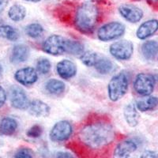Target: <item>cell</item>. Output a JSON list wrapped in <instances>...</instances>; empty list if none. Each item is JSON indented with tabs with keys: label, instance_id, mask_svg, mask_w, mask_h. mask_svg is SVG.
Returning a JSON list of instances; mask_svg holds the SVG:
<instances>
[{
	"label": "cell",
	"instance_id": "cell-1",
	"mask_svg": "<svg viewBox=\"0 0 158 158\" xmlns=\"http://www.w3.org/2000/svg\"><path fill=\"white\" fill-rule=\"evenodd\" d=\"M80 142L91 150H101L114 142L115 132L108 121L96 119L85 124L78 133Z\"/></svg>",
	"mask_w": 158,
	"mask_h": 158
},
{
	"label": "cell",
	"instance_id": "cell-2",
	"mask_svg": "<svg viewBox=\"0 0 158 158\" xmlns=\"http://www.w3.org/2000/svg\"><path fill=\"white\" fill-rule=\"evenodd\" d=\"M100 11L94 2H85L77 6L74 17L76 29L83 34H90L98 23Z\"/></svg>",
	"mask_w": 158,
	"mask_h": 158
},
{
	"label": "cell",
	"instance_id": "cell-3",
	"mask_svg": "<svg viewBox=\"0 0 158 158\" xmlns=\"http://www.w3.org/2000/svg\"><path fill=\"white\" fill-rule=\"evenodd\" d=\"M129 74L126 71H121L111 77L108 85V97L111 101H118L127 94L129 87Z\"/></svg>",
	"mask_w": 158,
	"mask_h": 158
},
{
	"label": "cell",
	"instance_id": "cell-4",
	"mask_svg": "<svg viewBox=\"0 0 158 158\" xmlns=\"http://www.w3.org/2000/svg\"><path fill=\"white\" fill-rule=\"evenodd\" d=\"M126 30L121 22H111L102 25L97 31V37L103 42H108L120 38Z\"/></svg>",
	"mask_w": 158,
	"mask_h": 158
},
{
	"label": "cell",
	"instance_id": "cell-5",
	"mask_svg": "<svg viewBox=\"0 0 158 158\" xmlns=\"http://www.w3.org/2000/svg\"><path fill=\"white\" fill-rule=\"evenodd\" d=\"M67 39L59 35H52L45 40L42 49L51 56H60L66 53Z\"/></svg>",
	"mask_w": 158,
	"mask_h": 158
},
{
	"label": "cell",
	"instance_id": "cell-6",
	"mask_svg": "<svg viewBox=\"0 0 158 158\" xmlns=\"http://www.w3.org/2000/svg\"><path fill=\"white\" fill-rule=\"evenodd\" d=\"M155 84L156 80L153 75L147 73H140L135 77L134 89L138 95L148 97L154 90Z\"/></svg>",
	"mask_w": 158,
	"mask_h": 158
},
{
	"label": "cell",
	"instance_id": "cell-7",
	"mask_svg": "<svg viewBox=\"0 0 158 158\" xmlns=\"http://www.w3.org/2000/svg\"><path fill=\"white\" fill-rule=\"evenodd\" d=\"M109 52L111 56L118 60H129L134 53L133 43L127 40L115 41L110 46Z\"/></svg>",
	"mask_w": 158,
	"mask_h": 158
},
{
	"label": "cell",
	"instance_id": "cell-8",
	"mask_svg": "<svg viewBox=\"0 0 158 158\" xmlns=\"http://www.w3.org/2000/svg\"><path fill=\"white\" fill-rule=\"evenodd\" d=\"M73 133V127L69 121L61 120L52 127L49 136L54 142H62L68 140Z\"/></svg>",
	"mask_w": 158,
	"mask_h": 158
},
{
	"label": "cell",
	"instance_id": "cell-9",
	"mask_svg": "<svg viewBox=\"0 0 158 158\" xmlns=\"http://www.w3.org/2000/svg\"><path fill=\"white\" fill-rule=\"evenodd\" d=\"M10 101L14 108L19 110L28 109L30 103L25 90L17 85L10 89Z\"/></svg>",
	"mask_w": 158,
	"mask_h": 158
},
{
	"label": "cell",
	"instance_id": "cell-10",
	"mask_svg": "<svg viewBox=\"0 0 158 158\" xmlns=\"http://www.w3.org/2000/svg\"><path fill=\"white\" fill-rule=\"evenodd\" d=\"M118 13L130 23H137L143 18V11L133 4H122L118 7Z\"/></svg>",
	"mask_w": 158,
	"mask_h": 158
},
{
	"label": "cell",
	"instance_id": "cell-11",
	"mask_svg": "<svg viewBox=\"0 0 158 158\" xmlns=\"http://www.w3.org/2000/svg\"><path fill=\"white\" fill-rule=\"evenodd\" d=\"M15 78L23 85H31L37 81L38 72L33 67H24L15 72Z\"/></svg>",
	"mask_w": 158,
	"mask_h": 158
},
{
	"label": "cell",
	"instance_id": "cell-12",
	"mask_svg": "<svg viewBox=\"0 0 158 158\" xmlns=\"http://www.w3.org/2000/svg\"><path fill=\"white\" fill-rule=\"evenodd\" d=\"M138 149V146L134 141L124 140L115 146L113 152V158H129L131 153H133Z\"/></svg>",
	"mask_w": 158,
	"mask_h": 158
},
{
	"label": "cell",
	"instance_id": "cell-13",
	"mask_svg": "<svg viewBox=\"0 0 158 158\" xmlns=\"http://www.w3.org/2000/svg\"><path fill=\"white\" fill-rule=\"evenodd\" d=\"M56 71L61 78L68 80L74 77L77 74V67L75 63L69 59H63L57 63Z\"/></svg>",
	"mask_w": 158,
	"mask_h": 158
},
{
	"label": "cell",
	"instance_id": "cell-14",
	"mask_svg": "<svg viewBox=\"0 0 158 158\" xmlns=\"http://www.w3.org/2000/svg\"><path fill=\"white\" fill-rule=\"evenodd\" d=\"M158 30V21L156 19H151L143 22L138 27L136 32V36L138 39L146 40L156 33Z\"/></svg>",
	"mask_w": 158,
	"mask_h": 158
},
{
	"label": "cell",
	"instance_id": "cell-15",
	"mask_svg": "<svg viewBox=\"0 0 158 158\" xmlns=\"http://www.w3.org/2000/svg\"><path fill=\"white\" fill-rule=\"evenodd\" d=\"M29 112L31 115L35 117H47L50 115L51 108L49 105L40 100H34L29 103Z\"/></svg>",
	"mask_w": 158,
	"mask_h": 158
},
{
	"label": "cell",
	"instance_id": "cell-16",
	"mask_svg": "<svg viewBox=\"0 0 158 158\" xmlns=\"http://www.w3.org/2000/svg\"><path fill=\"white\" fill-rule=\"evenodd\" d=\"M29 48L25 44H17L13 48L10 55V62L13 63H22L29 59Z\"/></svg>",
	"mask_w": 158,
	"mask_h": 158
},
{
	"label": "cell",
	"instance_id": "cell-17",
	"mask_svg": "<svg viewBox=\"0 0 158 158\" xmlns=\"http://www.w3.org/2000/svg\"><path fill=\"white\" fill-rule=\"evenodd\" d=\"M124 118L127 123L131 127H135L139 123V114L135 104H131L126 105L123 110Z\"/></svg>",
	"mask_w": 158,
	"mask_h": 158
},
{
	"label": "cell",
	"instance_id": "cell-18",
	"mask_svg": "<svg viewBox=\"0 0 158 158\" xmlns=\"http://www.w3.org/2000/svg\"><path fill=\"white\" fill-rule=\"evenodd\" d=\"M18 128V122L15 118L5 117L0 121V135L10 136L15 133Z\"/></svg>",
	"mask_w": 158,
	"mask_h": 158
},
{
	"label": "cell",
	"instance_id": "cell-19",
	"mask_svg": "<svg viewBox=\"0 0 158 158\" xmlns=\"http://www.w3.org/2000/svg\"><path fill=\"white\" fill-rule=\"evenodd\" d=\"M143 57L147 60H152L158 53V42L156 40H148L141 48Z\"/></svg>",
	"mask_w": 158,
	"mask_h": 158
},
{
	"label": "cell",
	"instance_id": "cell-20",
	"mask_svg": "<svg viewBox=\"0 0 158 158\" xmlns=\"http://www.w3.org/2000/svg\"><path fill=\"white\" fill-rule=\"evenodd\" d=\"M45 89L52 95H60L64 93L66 89V85L61 80L52 78L46 82Z\"/></svg>",
	"mask_w": 158,
	"mask_h": 158
},
{
	"label": "cell",
	"instance_id": "cell-21",
	"mask_svg": "<svg viewBox=\"0 0 158 158\" xmlns=\"http://www.w3.org/2000/svg\"><path fill=\"white\" fill-rule=\"evenodd\" d=\"M136 108L140 111H148L154 109L158 105V98L156 97L148 96L146 98L141 99L136 102Z\"/></svg>",
	"mask_w": 158,
	"mask_h": 158
},
{
	"label": "cell",
	"instance_id": "cell-22",
	"mask_svg": "<svg viewBox=\"0 0 158 158\" xmlns=\"http://www.w3.org/2000/svg\"><path fill=\"white\" fill-rule=\"evenodd\" d=\"M8 16L13 22H21L26 16V9L22 5L15 4L8 10Z\"/></svg>",
	"mask_w": 158,
	"mask_h": 158
},
{
	"label": "cell",
	"instance_id": "cell-23",
	"mask_svg": "<svg viewBox=\"0 0 158 158\" xmlns=\"http://www.w3.org/2000/svg\"><path fill=\"white\" fill-rule=\"evenodd\" d=\"M94 67L99 74H108L113 70V63L108 58L101 56L96 63Z\"/></svg>",
	"mask_w": 158,
	"mask_h": 158
},
{
	"label": "cell",
	"instance_id": "cell-24",
	"mask_svg": "<svg viewBox=\"0 0 158 158\" xmlns=\"http://www.w3.org/2000/svg\"><path fill=\"white\" fill-rule=\"evenodd\" d=\"M0 37L9 40L10 41H16L19 38V33L15 28L10 25H5L0 26Z\"/></svg>",
	"mask_w": 158,
	"mask_h": 158
},
{
	"label": "cell",
	"instance_id": "cell-25",
	"mask_svg": "<svg viewBox=\"0 0 158 158\" xmlns=\"http://www.w3.org/2000/svg\"><path fill=\"white\" fill-rule=\"evenodd\" d=\"M100 56H101L98 53L88 51V52H84L80 56V60L86 67H94L97 61L98 60L99 58H100Z\"/></svg>",
	"mask_w": 158,
	"mask_h": 158
},
{
	"label": "cell",
	"instance_id": "cell-26",
	"mask_svg": "<svg viewBox=\"0 0 158 158\" xmlns=\"http://www.w3.org/2000/svg\"><path fill=\"white\" fill-rule=\"evenodd\" d=\"M84 52V45L79 41L67 40L66 53L73 55V56H81Z\"/></svg>",
	"mask_w": 158,
	"mask_h": 158
},
{
	"label": "cell",
	"instance_id": "cell-27",
	"mask_svg": "<svg viewBox=\"0 0 158 158\" xmlns=\"http://www.w3.org/2000/svg\"><path fill=\"white\" fill-rule=\"evenodd\" d=\"M25 33L32 39H36L41 36L44 33V28L39 23H32L25 27Z\"/></svg>",
	"mask_w": 158,
	"mask_h": 158
},
{
	"label": "cell",
	"instance_id": "cell-28",
	"mask_svg": "<svg viewBox=\"0 0 158 158\" xmlns=\"http://www.w3.org/2000/svg\"><path fill=\"white\" fill-rule=\"evenodd\" d=\"M36 70L40 74L45 75L48 74L50 72L51 68H52V64L49 59L46 58H41L37 61L36 65Z\"/></svg>",
	"mask_w": 158,
	"mask_h": 158
},
{
	"label": "cell",
	"instance_id": "cell-29",
	"mask_svg": "<svg viewBox=\"0 0 158 158\" xmlns=\"http://www.w3.org/2000/svg\"><path fill=\"white\" fill-rule=\"evenodd\" d=\"M42 133H43V128L41 127V126L36 124V125H33L32 127H31L28 130V131L26 132V135L29 138H37L41 136Z\"/></svg>",
	"mask_w": 158,
	"mask_h": 158
},
{
	"label": "cell",
	"instance_id": "cell-30",
	"mask_svg": "<svg viewBox=\"0 0 158 158\" xmlns=\"http://www.w3.org/2000/svg\"><path fill=\"white\" fill-rule=\"evenodd\" d=\"M14 158H33V153L29 148H21L15 153Z\"/></svg>",
	"mask_w": 158,
	"mask_h": 158
},
{
	"label": "cell",
	"instance_id": "cell-31",
	"mask_svg": "<svg viewBox=\"0 0 158 158\" xmlns=\"http://www.w3.org/2000/svg\"><path fill=\"white\" fill-rule=\"evenodd\" d=\"M140 158H158V153L155 151L146 150L142 153Z\"/></svg>",
	"mask_w": 158,
	"mask_h": 158
},
{
	"label": "cell",
	"instance_id": "cell-32",
	"mask_svg": "<svg viewBox=\"0 0 158 158\" xmlns=\"http://www.w3.org/2000/svg\"><path fill=\"white\" fill-rule=\"evenodd\" d=\"M6 101V94L2 86H0V108L5 104Z\"/></svg>",
	"mask_w": 158,
	"mask_h": 158
},
{
	"label": "cell",
	"instance_id": "cell-33",
	"mask_svg": "<svg viewBox=\"0 0 158 158\" xmlns=\"http://www.w3.org/2000/svg\"><path fill=\"white\" fill-rule=\"evenodd\" d=\"M56 158H75L71 153L68 152H58L56 155Z\"/></svg>",
	"mask_w": 158,
	"mask_h": 158
},
{
	"label": "cell",
	"instance_id": "cell-34",
	"mask_svg": "<svg viewBox=\"0 0 158 158\" xmlns=\"http://www.w3.org/2000/svg\"><path fill=\"white\" fill-rule=\"evenodd\" d=\"M7 0H0V13L2 12L6 7V6L7 5Z\"/></svg>",
	"mask_w": 158,
	"mask_h": 158
},
{
	"label": "cell",
	"instance_id": "cell-35",
	"mask_svg": "<svg viewBox=\"0 0 158 158\" xmlns=\"http://www.w3.org/2000/svg\"><path fill=\"white\" fill-rule=\"evenodd\" d=\"M25 1H27V2H40L41 0H25Z\"/></svg>",
	"mask_w": 158,
	"mask_h": 158
},
{
	"label": "cell",
	"instance_id": "cell-36",
	"mask_svg": "<svg viewBox=\"0 0 158 158\" xmlns=\"http://www.w3.org/2000/svg\"><path fill=\"white\" fill-rule=\"evenodd\" d=\"M2 73V65L0 64V76H1Z\"/></svg>",
	"mask_w": 158,
	"mask_h": 158
},
{
	"label": "cell",
	"instance_id": "cell-37",
	"mask_svg": "<svg viewBox=\"0 0 158 158\" xmlns=\"http://www.w3.org/2000/svg\"><path fill=\"white\" fill-rule=\"evenodd\" d=\"M148 1H156V0H148Z\"/></svg>",
	"mask_w": 158,
	"mask_h": 158
}]
</instances>
